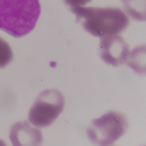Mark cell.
<instances>
[{
  "instance_id": "cell-2",
  "label": "cell",
  "mask_w": 146,
  "mask_h": 146,
  "mask_svg": "<svg viewBox=\"0 0 146 146\" xmlns=\"http://www.w3.org/2000/svg\"><path fill=\"white\" fill-rule=\"evenodd\" d=\"M70 11L86 31L100 38L119 35L129 23L127 15L119 8L77 6Z\"/></svg>"
},
{
  "instance_id": "cell-1",
  "label": "cell",
  "mask_w": 146,
  "mask_h": 146,
  "mask_svg": "<svg viewBox=\"0 0 146 146\" xmlns=\"http://www.w3.org/2000/svg\"><path fill=\"white\" fill-rule=\"evenodd\" d=\"M40 13L39 0H0V29L23 37L35 29Z\"/></svg>"
},
{
  "instance_id": "cell-6",
  "label": "cell",
  "mask_w": 146,
  "mask_h": 146,
  "mask_svg": "<svg viewBox=\"0 0 146 146\" xmlns=\"http://www.w3.org/2000/svg\"><path fill=\"white\" fill-rule=\"evenodd\" d=\"M10 137L14 146H40L42 142L41 131L26 121L14 124Z\"/></svg>"
},
{
  "instance_id": "cell-9",
  "label": "cell",
  "mask_w": 146,
  "mask_h": 146,
  "mask_svg": "<svg viewBox=\"0 0 146 146\" xmlns=\"http://www.w3.org/2000/svg\"><path fill=\"white\" fill-rule=\"evenodd\" d=\"M64 3L71 7L82 6L90 3L92 0H63Z\"/></svg>"
},
{
  "instance_id": "cell-4",
  "label": "cell",
  "mask_w": 146,
  "mask_h": 146,
  "mask_svg": "<svg viewBox=\"0 0 146 146\" xmlns=\"http://www.w3.org/2000/svg\"><path fill=\"white\" fill-rule=\"evenodd\" d=\"M65 102L64 96L58 90H44L38 96L30 110L29 121L39 128L49 126L63 111Z\"/></svg>"
},
{
  "instance_id": "cell-5",
  "label": "cell",
  "mask_w": 146,
  "mask_h": 146,
  "mask_svg": "<svg viewBox=\"0 0 146 146\" xmlns=\"http://www.w3.org/2000/svg\"><path fill=\"white\" fill-rule=\"evenodd\" d=\"M99 53L102 59L106 64L118 67L127 61L129 49L122 36L114 35L100 38Z\"/></svg>"
},
{
  "instance_id": "cell-8",
  "label": "cell",
  "mask_w": 146,
  "mask_h": 146,
  "mask_svg": "<svg viewBox=\"0 0 146 146\" xmlns=\"http://www.w3.org/2000/svg\"><path fill=\"white\" fill-rule=\"evenodd\" d=\"M13 59V52L10 45L0 37V69L6 67Z\"/></svg>"
},
{
  "instance_id": "cell-7",
  "label": "cell",
  "mask_w": 146,
  "mask_h": 146,
  "mask_svg": "<svg viewBox=\"0 0 146 146\" xmlns=\"http://www.w3.org/2000/svg\"><path fill=\"white\" fill-rule=\"evenodd\" d=\"M124 8L131 17L138 21H145L146 0H122Z\"/></svg>"
},
{
  "instance_id": "cell-3",
  "label": "cell",
  "mask_w": 146,
  "mask_h": 146,
  "mask_svg": "<svg viewBox=\"0 0 146 146\" xmlns=\"http://www.w3.org/2000/svg\"><path fill=\"white\" fill-rule=\"evenodd\" d=\"M128 127L123 114L110 111L92 121L87 129V135L94 145L111 146L126 133Z\"/></svg>"
}]
</instances>
